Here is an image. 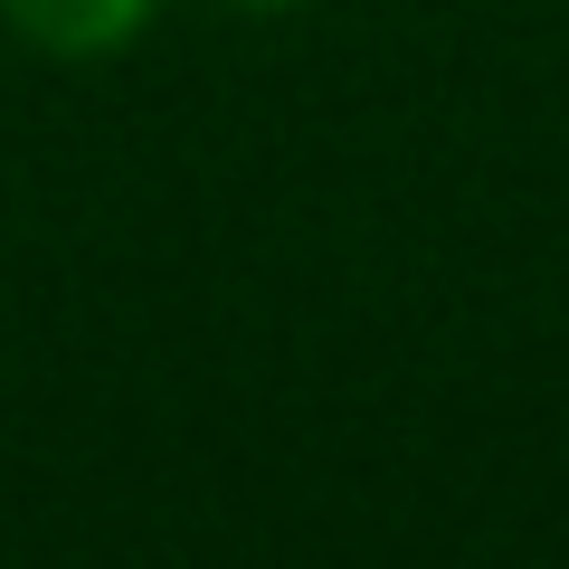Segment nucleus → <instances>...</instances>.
Wrapping results in <instances>:
<instances>
[{
    "label": "nucleus",
    "instance_id": "nucleus-2",
    "mask_svg": "<svg viewBox=\"0 0 569 569\" xmlns=\"http://www.w3.org/2000/svg\"><path fill=\"white\" fill-rule=\"evenodd\" d=\"M219 10H247V20H276V10H305V0H219Z\"/></svg>",
    "mask_w": 569,
    "mask_h": 569
},
{
    "label": "nucleus",
    "instance_id": "nucleus-1",
    "mask_svg": "<svg viewBox=\"0 0 569 569\" xmlns=\"http://www.w3.org/2000/svg\"><path fill=\"white\" fill-rule=\"evenodd\" d=\"M0 20L48 58H114L162 20V0H0Z\"/></svg>",
    "mask_w": 569,
    "mask_h": 569
}]
</instances>
